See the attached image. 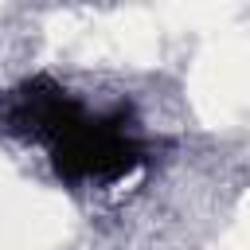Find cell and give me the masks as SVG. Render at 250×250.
Segmentation results:
<instances>
[{
    "instance_id": "obj_1",
    "label": "cell",
    "mask_w": 250,
    "mask_h": 250,
    "mask_svg": "<svg viewBox=\"0 0 250 250\" xmlns=\"http://www.w3.org/2000/svg\"><path fill=\"white\" fill-rule=\"evenodd\" d=\"M62 180H121L141 164V145L121 129V117H82L51 145Z\"/></svg>"
},
{
    "instance_id": "obj_2",
    "label": "cell",
    "mask_w": 250,
    "mask_h": 250,
    "mask_svg": "<svg viewBox=\"0 0 250 250\" xmlns=\"http://www.w3.org/2000/svg\"><path fill=\"white\" fill-rule=\"evenodd\" d=\"M82 117H86V109L51 78H31L20 90H12V98L4 102L8 129L35 137V141H47V145H55L62 133H70Z\"/></svg>"
}]
</instances>
